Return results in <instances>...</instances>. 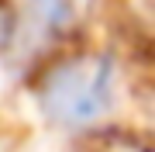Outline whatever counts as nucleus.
Returning <instances> with one entry per match:
<instances>
[{
	"label": "nucleus",
	"mask_w": 155,
	"mask_h": 152,
	"mask_svg": "<svg viewBox=\"0 0 155 152\" xmlns=\"http://www.w3.org/2000/svg\"><path fill=\"white\" fill-rule=\"evenodd\" d=\"M48 104L62 121L90 124L110 104V69L97 62L90 69H66V73H59L48 86Z\"/></svg>",
	"instance_id": "1"
}]
</instances>
